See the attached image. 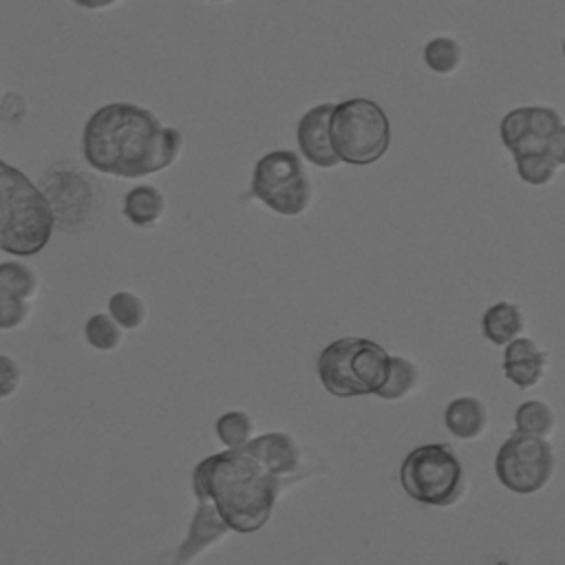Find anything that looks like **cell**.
<instances>
[{
	"label": "cell",
	"mask_w": 565,
	"mask_h": 565,
	"mask_svg": "<svg viewBox=\"0 0 565 565\" xmlns=\"http://www.w3.org/2000/svg\"><path fill=\"white\" fill-rule=\"evenodd\" d=\"M0 102H2V93H0Z\"/></svg>",
	"instance_id": "f1b7e54d"
},
{
	"label": "cell",
	"mask_w": 565,
	"mask_h": 565,
	"mask_svg": "<svg viewBox=\"0 0 565 565\" xmlns=\"http://www.w3.org/2000/svg\"><path fill=\"white\" fill-rule=\"evenodd\" d=\"M249 196L278 216H300L313 203L311 177L294 150L263 154L252 172Z\"/></svg>",
	"instance_id": "52a82bcc"
},
{
	"label": "cell",
	"mask_w": 565,
	"mask_h": 565,
	"mask_svg": "<svg viewBox=\"0 0 565 565\" xmlns=\"http://www.w3.org/2000/svg\"><path fill=\"white\" fill-rule=\"evenodd\" d=\"M556 455L547 437L514 430L497 450L494 472L503 488L514 494H536L550 486Z\"/></svg>",
	"instance_id": "9c48e42d"
},
{
	"label": "cell",
	"mask_w": 565,
	"mask_h": 565,
	"mask_svg": "<svg viewBox=\"0 0 565 565\" xmlns=\"http://www.w3.org/2000/svg\"><path fill=\"white\" fill-rule=\"evenodd\" d=\"M333 104L324 102L318 104L313 108H309L296 126V139H298V148L302 159H307L309 163L331 170L335 166H340L338 154L333 152L331 146V137H329V117H331Z\"/></svg>",
	"instance_id": "8fae6325"
},
{
	"label": "cell",
	"mask_w": 565,
	"mask_h": 565,
	"mask_svg": "<svg viewBox=\"0 0 565 565\" xmlns=\"http://www.w3.org/2000/svg\"><path fill=\"white\" fill-rule=\"evenodd\" d=\"M550 366V355L527 335H519L505 344L503 375L521 391L543 382Z\"/></svg>",
	"instance_id": "7c38bea8"
},
{
	"label": "cell",
	"mask_w": 565,
	"mask_h": 565,
	"mask_svg": "<svg viewBox=\"0 0 565 565\" xmlns=\"http://www.w3.org/2000/svg\"><path fill=\"white\" fill-rule=\"evenodd\" d=\"M49 199V205L53 210L55 223L64 227H79L90 214L95 205L93 185L86 181V174L71 172V174H57L46 179V190H42Z\"/></svg>",
	"instance_id": "30bf717a"
},
{
	"label": "cell",
	"mask_w": 565,
	"mask_h": 565,
	"mask_svg": "<svg viewBox=\"0 0 565 565\" xmlns=\"http://www.w3.org/2000/svg\"><path fill=\"white\" fill-rule=\"evenodd\" d=\"M280 490L282 479L243 448L214 452L192 470L194 499L210 501L238 534H254L269 523Z\"/></svg>",
	"instance_id": "7a4b0ae2"
},
{
	"label": "cell",
	"mask_w": 565,
	"mask_h": 565,
	"mask_svg": "<svg viewBox=\"0 0 565 565\" xmlns=\"http://www.w3.org/2000/svg\"><path fill=\"white\" fill-rule=\"evenodd\" d=\"M31 318V302L0 294V331L22 329Z\"/></svg>",
	"instance_id": "d4e9b609"
},
{
	"label": "cell",
	"mask_w": 565,
	"mask_h": 565,
	"mask_svg": "<svg viewBox=\"0 0 565 565\" xmlns=\"http://www.w3.org/2000/svg\"><path fill=\"white\" fill-rule=\"evenodd\" d=\"M38 289H40V280L31 265L22 260L0 263V294L31 302Z\"/></svg>",
	"instance_id": "d6986e66"
},
{
	"label": "cell",
	"mask_w": 565,
	"mask_h": 565,
	"mask_svg": "<svg viewBox=\"0 0 565 565\" xmlns=\"http://www.w3.org/2000/svg\"><path fill=\"white\" fill-rule=\"evenodd\" d=\"M55 218L42 188L0 157V252L40 254L53 236Z\"/></svg>",
	"instance_id": "3957f363"
},
{
	"label": "cell",
	"mask_w": 565,
	"mask_h": 565,
	"mask_svg": "<svg viewBox=\"0 0 565 565\" xmlns=\"http://www.w3.org/2000/svg\"><path fill=\"white\" fill-rule=\"evenodd\" d=\"M525 313L516 302L499 300L481 316V333L494 347H505L510 340L525 333Z\"/></svg>",
	"instance_id": "e0dca14e"
},
{
	"label": "cell",
	"mask_w": 565,
	"mask_h": 565,
	"mask_svg": "<svg viewBox=\"0 0 565 565\" xmlns=\"http://www.w3.org/2000/svg\"><path fill=\"white\" fill-rule=\"evenodd\" d=\"M329 137L340 163L371 166L391 148V121L384 108L366 97H351L333 104Z\"/></svg>",
	"instance_id": "5b68a950"
},
{
	"label": "cell",
	"mask_w": 565,
	"mask_h": 565,
	"mask_svg": "<svg viewBox=\"0 0 565 565\" xmlns=\"http://www.w3.org/2000/svg\"><path fill=\"white\" fill-rule=\"evenodd\" d=\"M183 148L177 128L132 102L99 106L84 124L82 157L99 174L141 179L170 168Z\"/></svg>",
	"instance_id": "6da1fadb"
},
{
	"label": "cell",
	"mask_w": 565,
	"mask_h": 565,
	"mask_svg": "<svg viewBox=\"0 0 565 565\" xmlns=\"http://www.w3.org/2000/svg\"><path fill=\"white\" fill-rule=\"evenodd\" d=\"M490 415L479 397L461 395L455 397L444 411V424L452 437L459 441H475L488 428Z\"/></svg>",
	"instance_id": "9a60e30c"
},
{
	"label": "cell",
	"mask_w": 565,
	"mask_h": 565,
	"mask_svg": "<svg viewBox=\"0 0 565 565\" xmlns=\"http://www.w3.org/2000/svg\"><path fill=\"white\" fill-rule=\"evenodd\" d=\"M230 532H232L230 525L223 521V516L216 512V508L205 499H196V510L192 514L190 530H188L183 543L179 545L174 561L190 563V561L199 558L205 550H210L212 545L223 541Z\"/></svg>",
	"instance_id": "5bb4252c"
},
{
	"label": "cell",
	"mask_w": 565,
	"mask_h": 565,
	"mask_svg": "<svg viewBox=\"0 0 565 565\" xmlns=\"http://www.w3.org/2000/svg\"><path fill=\"white\" fill-rule=\"evenodd\" d=\"M22 386V369L15 358L0 353V399L13 397Z\"/></svg>",
	"instance_id": "484cf974"
},
{
	"label": "cell",
	"mask_w": 565,
	"mask_h": 565,
	"mask_svg": "<svg viewBox=\"0 0 565 565\" xmlns=\"http://www.w3.org/2000/svg\"><path fill=\"white\" fill-rule=\"evenodd\" d=\"M108 313L124 331H137L146 324L148 307L139 294L121 289L108 298Z\"/></svg>",
	"instance_id": "44dd1931"
},
{
	"label": "cell",
	"mask_w": 565,
	"mask_h": 565,
	"mask_svg": "<svg viewBox=\"0 0 565 565\" xmlns=\"http://www.w3.org/2000/svg\"><path fill=\"white\" fill-rule=\"evenodd\" d=\"M391 353L360 335H347L327 344L316 362L322 388L335 397L375 395L388 373Z\"/></svg>",
	"instance_id": "277c9868"
},
{
	"label": "cell",
	"mask_w": 565,
	"mask_h": 565,
	"mask_svg": "<svg viewBox=\"0 0 565 565\" xmlns=\"http://www.w3.org/2000/svg\"><path fill=\"white\" fill-rule=\"evenodd\" d=\"M501 141L514 161L554 159L565 163V121L550 106H519L503 115Z\"/></svg>",
	"instance_id": "ba28073f"
},
{
	"label": "cell",
	"mask_w": 565,
	"mask_h": 565,
	"mask_svg": "<svg viewBox=\"0 0 565 565\" xmlns=\"http://www.w3.org/2000/svg\"><path fill=\"white\" fill-rule=\"evenodd\" d=\"M424 64L437 75H452L463 64V46L448 35H439L426 42Z\"/></svg>",
	"instance_id": "ffe728a7"
},
{
	"label": "cell",
	"mask_w": 565,
	"mask_h": 565,
	"mask_svg": "<svg viewBox=\"0 0 565 565\" xmlns=\"http://www.w3.org/2000/svg\"><path fill=\"white\" fill-rule=\"evenodd\" d=\"M514 426L527 435L550 437L556 430V413L541 399H527L514 411Z\"/></svg>",
	"instance_id": "7402d4cb"
},
{
	"label": "cell",
	"mask_w": 565,
	"mask_h": 565,
	"mask_svg": "<svg viewBox=\"0 0 565 565\" xmlns=\"http://www.w3.org/2000/svg\"><path fill=\"white\" fill-rule=\"evenodd\" d=\"M399 483L422 505L450 508L466 494V470L450 444L435 441L417 446L404 457Z\"/></svg>",
	"instance_id": "8992f818"
},
{
	"label": "cell",
	"mask_w": 565,
	"mask_h": 565,
	"mask_svg": "<svg viewBox=\"0 0 565 565\" xmlns=\"http://www.w3.org/2000/svg\"><path fill=\"white\" fill-rule=\"evenodd\" d=\"M419 382V369L404 355H391L388 373L375 395L384 402H399L408 397Z\"/></svg>",
	"instance_id": "ac0fdd59"
},
{
	"label": "cell",
	"mask_w": 565,
	"mask_h": 565,
	"mask_svg": "<svg viewBox=\"0 0 565 565\" xmlns=\"http://www.w3.org/2000/svg\"><path fill=\"white\" fill-rule=\"evenodd\" d=\"M252 457H256L274 477L287 479L298 475L302 466V452L296 444V439L287 433H265L258 437H252L247 444L241 446Z\"/></svg>",
	"instance_id": "4fadbf2b"
},
{
	"label": "cell",
	"mask_w": 565,
	"mask_h": 565,
	"mask_svg": "<svg viewBox=\"0 0 565 565\" xmlns=\"http://www.w3.org/2000/svg\"><path fill=\"white\" fill-rule=\"evenodd\" d=\"M121 212L132 227L152 230L161 223V218L166 214V196L152 183L135 185L132 190L126 192Z\"/></svg>",
	"instance_id": "2e32d148"
},
{
	"label": "cell",
	"mask_w": 565,
	"mask_h": 565,
	"mask_svg": "<svg viewBox=\"0 0 565 565\" xmlns=\"http://www.w3.org/2000/svg\"><path fill=\"white\" fill-rule=\"evenodd\" d=\"M214 430L225 448H241L254 437L256 424L245 411H227L216 419Z\"/></svg>",
	"instance_id": "cb8c5ba5"
},
{
	"label": "cell",
	"mask_w": 565,
	"mask_h": 565,
	"mask_svg": "<svg viewBox=\"0 0 565 565\" xmlns=\"http://www.w3.org/2000/svg\"><path fill=\"white\" fill-rule=\"evenodd\" d=\"M124 329L110 318V313H93L84 322V340L99 353H113L124 344Z\"/></svg>",
	"instance_id": "603a6c76"
},
{
	"label": "cell",
	"mask_w": 565,
	"mask_h": 565,
	"mask_svg": "<svg viewBox=\"0 0 565 565\" xmlns=\"http://www.w3.org/2000/svg\"><path fill=\"white\" fill-rule=\"evenodd\" d=\"M207 2H216L218 4V2H227V0H207Z\"/></svg>",
	"instance_id": "83f0119b"
},
{
	"label": "cell",
	"mask_w": 565,
	"mask_h": 565,
	"mask_svg": "<svg viewBox=\"0 0 565 565\" xmlns=\"http://www.w3.org/2000/svg\"><path fill=\"white\" fill-rule=\"evenodd\" d=\"M73 2L86 11H104V9L115 7L119 0H73Z\"/></svg>",
	"instance_id": "4316f807"
}]
</instances>
